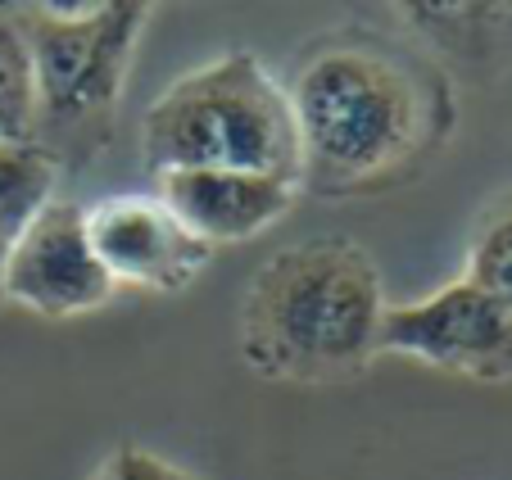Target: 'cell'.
I'll return each mask as SVG.
<instances>
[{"instance_id": "4", "label": "cell", "mask_w": 512, "mask_h": 480, "mask_svg": "<svg viewBox=\"0 0 512 480\" xmlns=\"http://www.w3.org/2000/svg\"><path fill=\"white\" fill-rule=\"evenodd\" d=\"M141 164L150 177L268 173L300 186V141L286 87L250 50H227L191 68L145 109Z\"/></svg>"}, {"instance_id": "9", "label": "cell", "mask_w": 512, "mask_h": 480, "mask_svg": "<svg viewBox=\"0 0 512 480\" xmlns=\"http://www.w3.org/2000/svg\"><path fill=\"white\" fill-rule=\"evenodd\" d=\"M55 182L59 164L41 145H0V308H5V259H10L19 231L50 204Z\"/></svg>"}, {"instance_id": "7", "label": "cell", "mask_w": 512, "mask_h": 480, "mask_svg": "<svg viewBox=\"0 0 512 480\" xmlns=\"http://www.w3.org/2000/svg\"><path fill=\"white\" fill-rule=\"evenodd\" d=\"M82 213H87L91 250H96L105 277L114 281V290L132 286L155 290V295H177L213 259L209 245H200L168 213L159 195H109Z\"/></svg>"}, {"instance_id": "1", "label": "cell", "mask_w": 512, "mask_h": 480, "mask_svg": "<svg viewBox=\"0 0 512 480\" xmlns=\"http://www.w3.org/2000/svg\"><path fill=\"white\" fill-rule=\"evenodd\" d=\"M281 87L300 141V195L313 200L404 191L458 127L449 68L377 23H340L304 41Z\"/></svg>"}, {"instance_id": "2", "label": "cell", "mask_w": 512, "mask_h": 480, "mask_svg": "<svg viewBox=\"0 0 512 480\" xmlns=\"http://www.w3.org/2000/svg\"><path fill=\"white\" fill-rule=\"evenodd\" d=\"M381 268L358 240L318 236L272 254L241 299V358L281 385L368 372L386 322Z\"/></svg>"}, {"instance_id": "12", "label": "cell", "mask_w": 512, "mask_h": 480, "mask_svg": "<svg viewBox=\"0 0 512 480\" xmlns=\"http://www.w3.org/2000/svg\"><path fill=\"white\" fill-rule=\"evenodd\" d=\"M87 480H204V476L168 462L164 453L141 449V444H118V449H109L105 458L91 467Z\"/></svg>"}, {"instance_id": "8", "label": "cell", "mask_w": 512, "mask_h": 480, "mask_svg": "<svg viewBox=\"0 0 512 480\" xmlns=\"http://www.w3.org/2000/svg\"><path fill=\"white\" fill-rule=\"evenodd\" d=\"M155 195L200 245L223 250L263 236L286 218L300 186L268 173H164L155 177Z\"/></svg>"}, {"instance_id": "10", "label": "cell", "mask_w": 512, "mask_h": 480, "mask_svg": "<svg viewBox=\"0 0 512 480\" xmlns=\"http://www.w3.org/2000/svg\"><path fill=\"white\" fill-rule=\"evenodd\" d=\"M463 277L490 299H499L503 308H512V186L494 195L476 218Z\"/></svg>"}, {"instance_id": "6", "label": "cell", "mask_w": 512, "mask_h": 480, "mask_svg": "<svg viewBox=\"0 0 512 480\" xmlns=\"http://www.w3.org/2000/svg\"><path fill=\"white\" fill-rule=\"evenodd\" d=\"M114 299V281L105 277L87 240V213L78 204L50 200L19 231L5 259V304H19L37 317H82Z\"/></svg>"}, {"instance_id": "5", "label": "cell", "mask_w": 512, "mask_h": 480, "mask_svg": "<svg viewBox=\"0 0 512 480\" xmlns=\"http://www.w3.org/2000/svg\"><path fill=\"white\" fill-rule=\"evenodd\" d=\"M381 354H404L467 381H512V308L458 277L413 304H390Z\"/></svg>"}, {"instance_id": "11", "label": "cell", "mask_w": 512, "mask_h": 480, "mask_svg": "<svg viewBox=\"0 0 512 480\" xmlns=\"http://www.w3.org/2000/svg\"><path fill=\"white\" fill-rule=\"evenodd\" d=\"M32 141V68L14 14L0 5V145Z\"/></svg>"}, {"instance_id": "3", "label": "cell", "mask_w": 512, "mask_h": 480, "mask_svg": "<svg viewBox=\"0 0 512 480\" xmlns=\"http://www.w3.org/2000/svg\"><path fill=\"white\" fill-rule=\"evenodd\" d=\"M32 68V145L64 168H91L109 150L136 46L155 19L145 0L10 5Z\"/></svg>"}]
</instances>
